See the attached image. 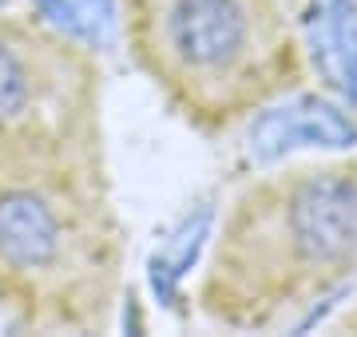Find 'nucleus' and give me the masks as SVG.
I'll return each instance as SVG.
<instances>
[{"label": "nucleus", "mask_w": 357, "mask_h": 337, "mask_svg": "<svg viewBox=\"0 0 357 337\" xmlns=\"http://www.w3.org/2000/svg\"><path fill=\"white\" fill-rule=\"evenodd\" d=\"M298 135H310L314 143H330V147H342V143L354 139V127L345 123L337 111H330V107H314V104H302V107H290L286 116H278V111H270L262 123H258V139L266 143L262 151L266 155H278L282 147H290Z\"/></svg>", "instance_id": "5"}, {"label": "nucleus", "mask_w": 357, "mask_h": 337, "mask_svg": "<svg viewBox=\"0 0 357 337\" xmlns=\"http://www.w3.org/2000/svg\"><path fill=\"white\" fill-rule=\"evenodd\" d=\"M357 270V159L250 182L215 234L199 301L230 329L290 325Z\"/></svg>", "instance_id": "1"}, {"label": "nucleus", "mask_w": 357, "mask_h": 337, "mask_svg": "<svg viewBox=\"0 0 357 337\" xmlns=\"http://www.w3.org/2000/svg\"><path fill=\"white\" fill-rule=\"evenodd\" d=\"M115 290L100 155H0V306L36 329H100Z\"/></svg>", "instance_id": "2"}, {"label": "nucleus", "mask_w": 357, "mask_h": 337, "mask_svg": "<svg viewBox=\"0 0 357 337\" xmlns=\"http://www.w3.org/2000/svg\"><path fill=\"white\" fill-rule=\"evenodd\" d=\"M139 68L178 116L227 131L302 84L282 0H123Z\"/></svg>", "instance_id": "3"}, {"label": "nucleus", "mask_w": 357, "mask_h": 337, "mask_svg": "<svg viewBox=\"0 0 357 337\" xmlns=\"http://www.w3.org/2000/svg\"><path fill=\"white\" fill-rule=\"evenodd\" d=\"M0 155H100V68L76 36L0 16Z\"/></svg>", "instance_id": "4"}, {"label": "nucleus", "mask_w": 357, "mask_h": 337, "mask_svg": "<svg viewBox=\"0 0 357 337\" xmlns=\"http://www.w3.org/2000/svg\"><path fill=\"white\" fill-rule=\"evenodd\" d=\"M36 4L52 20V28H60L76 40H88V44H103L115 20L112 0H36Z\"/></svg>", "instance_id": "6"}]
</instances>
